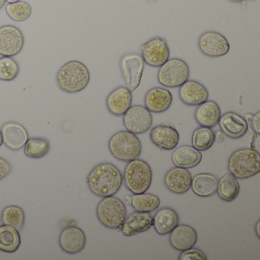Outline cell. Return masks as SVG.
<instances>
[{"instance_id":"1","label":"cell","mask_w":260,"mask_h":260,"mask_svg":"<svg viewBox=\"0 0 260 260\" xmlns=\"http://www.w3.org/2000/svg\"><path fill=\"white\" fill-rule=\"evenodd\" d=\"M90 191L99 197H109L118 192L123 183V176L119 169L110 162L95 166L86 177Z\"/></svg>"},{"instance_id":"2","label":"cell","mask_w":260,"mask_h":260,"mask_svg":"<svg viewBox=\"0 0 260 260\" xmlns=\"http://www.w3.org/2000/svg\"><path fill=\"white\" fill-rule=\"evenodd\" d=\"M90 81L87 67L78 60L65 63L57 74L59 88L67 93H77L84 90Z\"/></svg>"},{"instance_id":"3","label":"cell","mask_w":260,"mask_h":260,"mask_svg":"<svg viewBox=\"0 0 260 260\" xmlns=\"http://www.w3.org/2000/svg\"><path fill=\"white\" fill-rule=\"evenodd\" d=\"M228 168L237 179L252 177L260 172V154L252 148L235 150L228 159Z\"/></svg>"},{"instance_id":"4","label":"cell","mask_w":260,"mask_h":260,"mask_svg":"<svg viewBox=\"0 0 260 260\" xmlns=\"http://www.w3.org/2000/svg\"><path fill=\"white\" fill-rule=\"evenodd\" d=\"M109 149L115 159L122 162H130L141 156L142 144L135 134L128 131H121L109 139Z\"/></svg>"},{"instance_id":"5","label":"cell","mask_w":260,"mask_h":260,"mask_svg":"<svg viewBox=\"0 0 260 260\" xmlns=\"http://www.w3.org/2000/svg\"><path fill=\"white\" fill-rule=\"evenodd\" d=\"M152 179L151 167L146 161L138 158L126 165L123 181L127 189L134 194L146 192L151 185Z\"/></svg>"},{"instance_id":"6","label":"cell","mask_w":260,"mask_h":260,"mask_svg":"<svg viewBox=\"0 0 260 260\" xmlns=\"http://www.w3.org/2000/svg\"><path fill=\"white\" fill-rule=\"evenodd\" d=\"M96 215L100 223L109 229H120L127 217L124 202L117 197H105L99 202Z\"/></svg>"},{"instance_id":"7","label":"cell","mask_w":260,"mask_h":260,"mask_svg":"<svg viewBox=\"0 0 260 260\" xmlns=\"http://www.w3.org/2000/svg\"><path fill=\"white\" fill-rule=\"evenodd\" d=\"M159 68L158 82L165 87H180L189 78V68L182 59H169Z\"/></svg>"},{"instance_id":"8","label":"cell","mask_w":260,"mask_h":260,"mask_svg":"<svg viewBox=\"0 0 260 260\" xmlns=\"http://www.w3.org/2000/svg\"><path fill=\"white\" fill-rule=\"evenodd\" d=\"M120 68L126 87L134 92L139 87L144 70V61L140 54H127L120 60Z\"/></svg>"},{"instance_id":"9","label":"cell","mask_w":260,"mask_h":260,"mask_svg":"<svg viewBox=\"0 0 260 260\" xmlns=\"http://www.w3.org/2000/svg\"><path fill=\"white\" fill-rule=\"evenodd\" d=\"M123 124L128 132L141 135L150 130L153 124V117L145 106L135 105L131 106L123 115Z\"/></svg>"},{"instance_id":"10","label":"cell","mask_w":260,"mask_h":260,"mask_svg":"<svg viewBox=\"0 0 260 260\" xmlns=\"http://www.w3.org/2000/svg\"><path fill=\"white\" fill-rule=\"evenodd\" d=\"M25 45L23 33L12 25L0 27V55L13 57L22 51Z\"/></svg>"},{"instance_id":"11","label":"cell","mask_w":260,"mask_h":260,"mask_svg":"<svg viewBox=\"0 0 260 260\" xmlns=\"http://www.w3.org/2000/svg\"><path fill=\"white\" fill-rule=\"evenodd\" d=\"M144 63L153 68H159L170 59V51L165 39L155 37L141 47Z\"/></svg>"},{"instance_id":"12","label":"cell","mask_w":260,"mask_h":260,"mask_svg":"<svg viewBox=\"0 0 260 260\" xmlns=\"http://www.w3.org/2000/svg\"><path fill=\"white\" fill-rule=\"evenodd\" d=\"M198 44L200 51L209 57H223L228 54L231 48L228 39L220 33L214 31L201 35Z\"/></svg>"},{"instance_id":"13","label":"cell","mask_w":260,"mask_h":260,"mask_svg":"<svg viewBox=\"0 0 260 260\" xmlns=\"http://www.w3.org/2000/svg\"><path fill=\"white\" fill-rule=\"evenodd\" d=\"M86 237L83 230L77 226H68L62 230L59 237V245L63 252L77 254L83 250Z\"/></svg>"},{"instance_id":"14","label":"cell","mask_w":260,"mask_h":260,"mask_svg":"<svg viewBox=\"0 0 260 260\" xmlns=\"http://www.w3.org/2000/svg\"><path fill=\"white\" fill-rule=\"evenodd\" d=\"M218 124L223 135L231 139L242 138L247 133L249 129L247 121L234 112H226L223 115H220Z\"/></svg>"},{"instance_id":"15","label":"cell","mask_w":260,"mask_h":260,"mask_svg":"<svg viewBox=\"0 0 260 260\" xmlns=\"http://www.w3.org/2000/svg\"><path fill=\"white\" fill-rule=\"evenodd\" d=\"M4 144L10 150L17 151L25 147L29 135L26 128L19 123L10 121L1 128Z\"/></svg>"},{"instance_id":"16","label":"cell","mask_w":260,"mask_h":260,"mask_svg":"<svg viewBox=\"0 0 260 260\" xmlns=\"http://www.w3.org/2000/svg\"><path fill=\"white\" fill-rule=\"evenodd\" d=\"M150 138L152 143L158 148L170 151L177 147L180 137L175 127L166 124H159L151 129Z\"/></svg>"},{"instance_id":"17","label":"cell","mask_w":260,"mask_h":260,"mask_svg":"<svg viewBox=\"0 0 260 260\" xmlns=\"http://www.w3.org/2000/svg\"><path fill=\"white\" fill-rule=\"evenodd\" d=\"M191 179L192 176L187 169L176 167L166 173L164 184L171 192L182 194L191 188Z\"/></svg>"},{"instance_id":"18","label":"cell","mask_w":260,"mask_h":260,"mask_svg":"<svg viewBox=\"0 0 260 260\" xmlns=\"http://www.w3.org/2000/svg\"><path fill=\"white\" fill-rule=\"evenodd\" d=\"M179 99L189 106H199L206 102L209 97L208 89L196 80H187L179 87Z\"/></svg>"},{"instance_id":"19","label":"cell","mask_w":260,"mask_h":260,"mask_svg":"<svg viewBox=\"0 0 260 260\" xmlns=\"http://www.w3.org/2000/svg\"><path fill=\"white\" fill-rule=\"evenodd\" d=\"M153 226V216L149 212L135 211L126 217L121 226L122 234L126 237H132L146 232Z\"/></svg>"},{"instance_id":"20","label":"cell","mask_w":260,"mask_h":260,"mask_svg":"<svg viewBox=\"0 0 260 260\" xmlns=\"http://www.w3.org/2000/svg\"><path fill=\"white\" fill-rule=\"evenodd\" d=\"M133 102L132 92L124 86H119L106 99L108 110L115 116H122L130 109Z\"/></svg>"},{"instance_id":"21","label":"cell","mask_w":260,"mask_h":260,"mask_svg":"<svg viewBox=\"0 0 260 260\" xmlns=\"http://www.w3.org/2000/svg\"><path fill=\"white\" fill-rule=\"evenodd\" d=\"M170 234V245L180 252L194 247L198 241L197 232L189 225L178 224Z\"/></svg>"},{"instance_id":"22","label":"cell","mask_w":260,"mask_h":260,"mask_svg":"<svg viewBox=\"0 0 260 260\" xmlns=\"http://www.w3.org/2000/svg\"><path fill=\"white\" fill-rule=\"evenodd\" d=\"M173 103V95L168 89L154 87L148 91L144 97L145 107L153 113H162L170 109Z\"/></svg>"},{"instance_id":"23","label":"cell","mask_w":260,"mask_h":260,"mask_svg":"<svg viewBox=\"0 0 260 260\" xmlns=\"http://www.w3.org/2000/svg\"><path fill=\"white\" fill-rule=\"evenodd\" d=\"M179 223L178 213L173 208L164 207L153 217V226L159 235L170 234Z\"/></svg>"},{"instance_id":"24","label":"cell","mask_w":260,"mask_h":260,"mask_svg":"<svg viewBox=\"0 0 260 260\" xmlns=\"http://www.w3.org/2000/svg\"><path fill=\"white\" fill-rule=\"evenodd\" d=\"M221 112L218 104L214 101L207 100L199 105L194 112V119L202 127H215L218 124Z\"/></svg>"},{"instance_id":"25","label":"cell","mask_w":260,"mask_h":260,"mask_svg":"<svg viewBox=\"0 0 260 260\" xmlns=\"http://www.w3.org/2000/svg\"><path fill=\"white\" fill-rule=\"evenodd\" d=\"M202 159V153L193 146H181L177 147L172 154L173 164L176 167L187 170L197 167Z\"/></svg>"},{"instance_id":"26","label":"cell","mask_w":260,"mask_h":260,"mask_svg":"<svg viewBox=\"0 0 260 260\" xmlns=\"http://www.w3.org/2000/svg\"><path fill=\"white\" fill-rule=\"evenodd\" d=\"M217 176L211 173H199L191 179V190L199 197H211L217 192Z\"/></svg>"},{"instance_id":"27","label":"cell","mask_w":260,"mask_h":260,"mask_svg":"<svg viewBox=\"0 0 260 260\" xmlns=\"http://www.w3.org/2000/svg\"><path fill=\"white\" fill-rule=\"evenodd\" d=\"M240 187L237 179L230 172L218 179L217 192L219 197L226 202H233L238 197Z\"/></svg>"},{"instance_id":"28","label":"cell","mask_w":260,"mask_h":260,"mask_svg":"<svg viewBox=\"0 0 260 260\" xmlns=\"http://www.w3.org/2000/svg\"><path fill=\"white\" fill-rule=\"evenodd\" d=\"M20 245L21 237L19 231L10 225L0 226V250L13 253L19 249Z\"/></svg>"},{"instance_id":"29","label":"cell","mask_w":260,"mask_h":260,"mask_svg":"<svg viewBox=\"0 0 260 260\" xmlns=\"http://www.w3.org/2000/svg\"><path fill=\"white\" fill-rule=\"evenodd\" d=\"M131 205L137 211L141 212H153L160 205V199L153 194H135L131 196Z\"/></svg>"},{"instance_id":"30","label":"cell","mask_w":260,"mask_h":260,"mask_svg":"<svg viewBox=\"0 0 260 260\" xmlns=\"http://www.w3.org/2000/svg\"><path fill=\"white\" fill-rule=\"evenodd\" d=\"M1 222L3 224L10 225L21 231L25 225V212L22 208L16 205L6 207L1 213Z\"/></svg>"},{"instance_id":"31","label":"cell","mask_w":260,"mask_h":260,"mask_svg":"<svg viewBox=\"0 0 260 260\" xmlns=\"http://www.w3.org/2000/svg\"><path fill=\"white\" fill-rule=\"evenodd\" d=\"M51 150L48 140L43 138H32L28 139L24 147L25 156L31 159H41L46 156Z\"/></svg>"},{"instance_id":"32","label":"cell","mask_w":260,"mask_h":260,"mask_svg":"<svg viewBox=\"0 0 260 260\" xmlns=\"http://www.w3.org/2000/svg\"><path fill=\"white\" fill-rule=\"evenodd\" d=\"M214 139V132L210 127H198L193 132L191 144L199 151H205L212 147Z\"/></svg>"},{"instance_id":"33","label":"cell","mask_w":260,"mask_h":260,"mask_svg":"<svg viewBox=\"0 0 260 260\" xmlns=\"http://www.w3.org/2000/svg\"><path fill=\"white\" fill-rule=\"evenodd\" d=\"M6 12L12 20L23 22L31 16L32 8L28 3L23 1L9 4L6 7Z\"/></svg>"},{"instance_id":"34","label":"cell","mask_w":260,"mask_h":260,"mask_svg":"<svg viewBox=\"0 0 260 260\" xmlns=\"http://www.w3.org/2000/svg\"><path fill=\"white\" fill-rule=\"evenodd\" d=\"M20 71V67L13 57H3L0 58V80L13 81Z\"/></svg>"},{"instance_id":"35","label":"cell","mask_w":260,"mask_h":260,"mask_svg":"<svg viewBox=\"0 0 260 260\" xmlns=\"http://www.w3.org/2000/svg\"><path fill=\"white\" fill-rule=\"evenodd\" d=\"M179 260H206L207 256L201 249L196 248H190L186 250L182 251L179 257Z\"/></svg>"},{"instance_id":"36","label":"cell","mask_w":260,"mask_h":260,"mask_svg":"<svg viewBox=\"0 0 260 260\" xmlns=\"http://www.w3.org/2000/svg\"><path fill=\"white\" fill-rule=\"evenodd\" d=\"M13 167L7 159L0 157V181L5 179L11 173Z\"/></svg>"},{"instance_id":"37","label":"cell","mask_w":260,"mask_h":260,"mask_svg":"<svg viewBox=\"0 0 260 260\" xmlns=\"http://www.w3.org/2000/svg\"><path fill=\"white\" fill-rule=\"evenodd\" d=\"M246 117L249 118V124L252 126V128L253 129L254 132L257 135L260 134L259 128V118H260V112H257L255 115H252V114H249L246 115Z\"/></svg>"},{"instance_id":"38","label":"cell","mask_w":260,"mask_h":260,"mask_svg":"<svg viewBox=\"0 0 260 260\" xmlns=\"http://www.w3.org/2000/svg\"><path fill=\"white\" fill-rule=\"evenodd\" d=\"M214 139H215V141H217V142H223V140H224L223 132H222L221 131H217V132L214 133Z\"/></svg>"},{"instance_id":"39","label":"cell","mask_w":260,"mask_h":260,"mask_svg":"<svg viewBox=\"0 0 260 260\" xmlns=\"http://www.w3.org/2000/svg\"><path fill=\"white\" fill-rule=\"evenodd\" d=\"M259 225H260V220H258V221L256 222V224H255V234H256L257 237H258V238H260Z\"/></svg>"},{"instance_id":"40","label":"cell","mask_w":260,"mask_h":260,"mask_svg":"<svg viewBox=\"0 0 260 260\" xmlns=\"http://www.w3.org/2000/svg\"><path fill=\"white\" fill-rule=\"evenodd\" d=\"M6 3H7V0H0V10L5 7Z\"/></svg>"},{"instance_id":"41","label":"cell","mask_w":260,"mask_h":260,"mask_svg":"<svg viewBox=\"0 0 260 260\" xmlns=\"http://www.w3.org/2000/svg\"><path fill=\"white\" fill-rule=\"evenodd\" d=\"M3 144H4V140H3L2 132L0 130V147L3 145Z\"/></svg>"},{"instance_id":"42","label":"cell","mask_w":260,"mask_h":260,"mask_svg":"<svg viewBox=\"0 0 260 260\" xmlns=\"http://www.w3.org/2000/svg\"><path fill=\"white\" fill-rule=\"evenodd\" d=\"M19 1H21V0H7L8 4H13V3L19 2Z\"/></svg>"},{"instance_id":"43","label":"cell","mask_w":260,"mask_h":260,"mask_svg":"<svg viewBox=\"0 0 260 260\" xmlns=\"http://www.w3.org/2000/svg\"><path fill=\"white\" fill-rule=\"evenodd\" d=\"M230 1L233 3H241L243 2V0H230Z\"/></svg>"},{"instance_id":"44","label":"cell","mask_w":260,"mask_h":260,"mask_svg":"<svg viewBox=\"0 0 260 260\" xmlns=\"http://www.w3.org/2000/svg\"><path fill=\"white\" fill-rule=\"evenodd\" d=\"M126 199L128 201V203L131 205V201H132V198H131V196H127V197H126Z\"/></svg>"}]
</instances>
